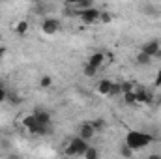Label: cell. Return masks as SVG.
Segmentation results:
<instances>
[{
  "mask_svg": "<svg viewBox=\"0 0 161 159\" xmlns=\"http://www.w3.org/2000/svg\"><path fill=\"white\" fill-rule=\"evenodd\" d=\"M118 94H122V84L113 82V84H111V92H109V96H118Z\"/></svg>",
  "mask_w": 161,
  "mask_h": 159,
  "instance_id": "cell-16",
  "label": "cell"
},
{
  "mask_svg": "<svg viewBox=\"0 0 161 159\" xmlns=\"http://www.w3.org/2000/svg\"><path fill=\"white\" fill-rule=\"evenodd\" d=\"M51 84H53V79H51V75H43L40 80V86L41 88H51Z\"/></svg>",
  "mask_w": 161,
  "mask_h": 159,
  "instance_id": "cell-15",
  "label": "cell"
},
{
  "mask_svg": "<svg viewBox=\"0 0 161 159\" xmlns=\"http://www.w3.org/2000/svg\"><path fill=\"white\" fill-rule=\"evenodd\" d=\"M142 52L146 54V56H158L159 54V41L152 40V41H146L144 45H142Z\"/></svg>",
  "mask_w": 161,
  "mask_h": 159,
  "instance_id": "cell-6",
  "label": "cell"
},
{
  "mask_svg": "<svg viewBox=\"0 0 161 159\" xmlns=\"http://www.w3.org/2000/svg\"><path fill=\"white\" fill-rule=\"evenodd\" d=\"M84 159H99V152L96 150V148H92V146H88V150L84 152Z\"/></svg>",
  "mask_w": 161,
  "mask_h": 159,
  "instance_id": "cell-13",
  "label": "cell"
},
{
  "mask_svg": "<svg viewBox=\"0 0 161 159\" xmlns=\"http://www.w3.org/2000/svg\"><path fill=\"white\" fill-rule=\"evenodd\" d=\"M111 13H107V11H103V13H99V21L101 23H111Z\"/></svg>",
  "mask_w": 161,
  "mask_h": 159,
  "instance_id": "cell-19",
  "label": "cell"
},
{
  "mask_svg": "<svg viewBox=\"0 0 161 159\" xmlns=\"http://www.w3.org/2000/svg\"><path fill=\"white\" fill-rule=\"evenodd\" d=\"M133 96H135V103H148L150 101V96H148V90L141 84H135L133 88Z\"/></svg>",
  "mask_w": 161,
  "mask_h": 159,
  "instance_id": "cell-5",
  "label": "cell"
},
{
  "mask_svg": "<svg viewBox=\"0 0 161 159\" xmlns=\"http://www.w3.org/2000/svg\"><path fill=\"white\" fill-rule=\"evenodd\" d=\"M148 159H161V157H159V156H150Z\"/></svg>",
  "mask_w": 161,
  "mask_h": 159,
  "instance_id": "cell-24",
  "label": "cell"
},
{
  "mask_svg": "<svg viewBox=\"0 0 161 159\" xmlns=\"http://www.w3.org/2000/svg\"><path fill=\"white\" fill-rule=\"evenodd\" d=\"M23 125L30 131V129H34L36 125H38V122H36V118H34V114H30V116H25L23 118Z\"/></svg>",
  "mask_w": 161,
  "mask_h": 159,
  "instance_id": "cell-11",
  "label": "cell"
},
{
  "mask_svg": "<svg viewBox=\"0 0 161 159\" xmlns=\"http://www.w3.org/2000/svg\"><path fill=\"white\" fill-rule=\"evenodd\" d=\"M154 86L161 88V69H159V73H158V77H156V80H154Z\"/></svg>",
  "mask_w": 161,
  "mask_h": 159,
  "instance_id": "cell-22",
  "label": "cell"
},
{
  "mask_svg": "<svg viewBox=\"0 0 161 159\" xmlns=\"http://www.w3.org/2000/svg\"><path fill=\"white\" fill-rule=\"evenodd\" d=\"M120 154H122V157H131V154H133V152L124 144V146H122V150H120Z\"/></svg>",
  "mask_w": 161,
  "mask_h": 159,
  "instance_id": "cell-20",
  "label": "cell"
},
{
  "mask_svg": "<svg viewBox=\"0 0 161 159\" xmlns=\"http://www.w3.org/2000/svg\"><path fill=\"white\" fill-rule=\"evenodd\" d=\"M90 125H92V127H94V131L97 133V131H101V129L105 127V122H103L101 118H97V120H94V122H90Z\"/></svg>",
  "mask_w": 161,
  "mask_h": 159,
  "instance_id": "cell-14",
  "label": "cell"
},
{
  "mask_svg": "<svg viewBox=\"0 0 161 159\" xmlns=\"http://www.w3.org/2000/svg\"><path fill=\"white\" fill-rule=\"evenodd\" d=\"M86 150H88V142L82 140L80 137H75V139L69 140V144H68V148H66V154H68L69 157H80V156H84Z\"/></svg>",
  "mask_w": 161,
  "mask_h": 159,
  "instance_id": "cell-2",
  "label": "cell"
},
{
  "mask_svg": "<svg viewBox=\"0 0 161 159\" xmlns=\"http://www.w3.org/2000/svg\"><path fill=\"white\" fill-rule=\"evenodd\" d=\"M8 99V90H6V86L4 88H0V103H4Z\"/></svg>",
  "mask_w": 161,
  "mask_h": 159,
  "instance_id": "cell-21",
  "label": "cell"
},
{
  "mask_svg": "<svg viewBox=\"0 0 161 159\" xmlns=\"http://www.w3.org/2000/svg\"><path fill=\"white\" fill-rule=\"evenodd\" d=\"M111 80L103 79L97 82V86H96V90H97V94H101V96H109V92H111Z\"/></svg>",
  "mask_w": 161,
  "mask_h": 159,
  "instance_id": "cell-10",
  "label": "cell"
},
{
  "mask_svg": "<svg viewBox=\"0 0 161 159\" xmlns=\"http://www.w3.org/2000/svg\"><path fill=\"white\" fill-rule=\"evenodd\" d=\"M41 30H43V34L53 36V34H56V32L60 30V23H58L56 19H53V17H47V19L41 23Z\"/></svg>",
  "mask_w": 161,
  "mask_h": 159,
  "instance_id": "cell-4",
  "label": "cell"
},
{
  "mask_svg": "<svg viewBox=\"0 0 161 159\" xmlns=\"http://www.w3.org/2000/svg\"><path fill=\"white\" fill-rule=\"evenodd\" d=\"M79 137L82 139V140H86V142H88L90 139H94V137H96V131H94V127L90 125V122H88V123H82V125H80V129H79Z\"/></svg>",
  "mask_w": 161,
  "mask_h": 159,
  "instance_id": "cell-7",
  "label": "cell"
},
{
  "mask_svg": "<svg viewBox=\"0 0 161 159\" xmlns=\"http://www.w3.org/2000/svg\"><path fill=\"white\" fill-rule=\"evenodd\" d=\"M34 114V118H36V122L40 123V125H51V114L47 112V111H41V109H38V111H34L32 112Z\"/></svg>",
  "mask_w": 161,
  "mask_h": 159,
  "instance_id": "cell-8",
  "label": "cell"
},
{
  "mask_svg": "<svg viewBox=\"0 0 161 159\" xmlns=\"http://www.w3.org/2000/svg\"><path fill=\"white\" fill-rule=\"evenodd\" d=\"M103 62H105V54L103 52H94V54H90V58H88L86 64L92 66V68H96V69H99Z\"/></svg>",
  "mask_w": 161,
  "mask_h": 159,
  "instance_id": "cell-9",
  "label": "cell"
},
{
  "mask_svg": "<svg viewBox=\"0 0 161 159\" xmlns=\"http://www.w3.org/2000/svg\"><path fill=\"white\" fill-rule=\"evenodd\" d=\"M152 140H154L152 135H148V133H144V131H129V133L125 135V146H127L131 152L142 150V148L150 146Z\"/></svg>",
  "mask_w": 161,
  "mask_h": 159,
  "instance_id": "cell-1",
  "label": "cell"
},
{
  "mask_svg": "<svg viewBox=\"0 0 161 159\" xmlns=\"http://www.w3.org/2000/svg\"><path fill=\"white\" fill-rule=\"evenodd\" d=\"M9 159H21L19 156H9Z\"/></svg>",
  "mask_w": 161,
  "mask_h": 159,
  "instance_id": "cell-25",
  "label": "cell"
},
{
  "mask_svg": "<svg viewBox=\"0 0 161 159\" xmlns=\"http://www.w3.org/2000/svg\"><path fill=\"white\" fill-rule=\"evenodd\" d=\"M99 9H96L94 6L92 8H88V9H84V11H80V19H82V23H86V25H94V23H97L99 21Z\"/></svg>",
  "mask_w": 161,
  "mask_h": 159,
  "instance_id": "cell-3",
  "label": "cell"
},
{
  "mask_svg": "<svg viewBox=\"0 0 161 159\" xmlns=\"http://www.w3.org/2000/svg\"><path fill=\"white\" fill-rule=\"evenodd\" d=\"M137 64H141V66H148V64H150V56H146L144 52H141V54L137 56Z\"/></svg>",
  "mask_w": 161,
  "mask_h": 159,
  "instance_id": "cell-17",
  "label": "cell"
},
{
  "mask_svg": "<svg viewBox=\"0 0 161 159\" xmlns=\"http://www.w3.org/2000/svg\"><path fill=\"white\" fill-rule=\"evenodd\" d=\"M26 32H28V23H26V21H19V23L15 25V34L23 36V34H26Z\"/></svg>",
  "mask_w": 161,
  "mask_h": 159,
  "instance_id": "cell-12",
  "label": "cell"
},
{
  "mask_svg": "<svg viewBox=\"0 0 161 159\" xmlns=\"http://www.w3.org/2000/svg\"><path fill=\"white\" fill-rule=\"evenodd\" d=\"M96 73H97V69H96V68H92V66H88V64L84 66V75H86V77H94Z\"/></svg>",
  "mask_w": 161,
  "mask_h": 159,
  "instance_id": "cell-18",
  "label": "cell"
},
{
  "mask_svg": "<svg viewBox=\"0 0 161 159\" xmlns=\"http://www.w3.org/2000/svg\"><path fill=\"white\" fill-rule=\"evenodd\" d=\"M4 54H6V49H4V47H0V58H2Z\"/></svg>",
  "mask_w": 161,
  "mask_h": 159,
  "instance_id": "cell-23",
  "label": "cell"
}]
</instances>
